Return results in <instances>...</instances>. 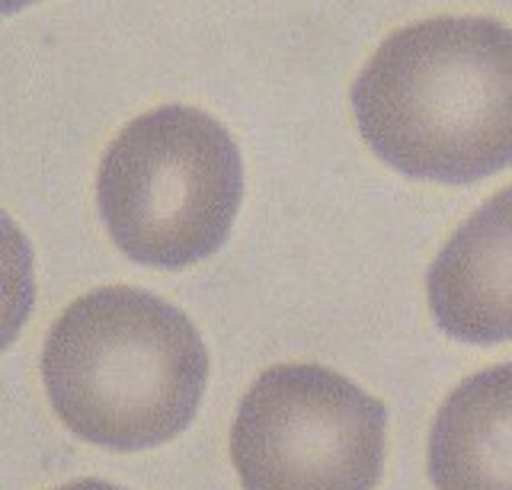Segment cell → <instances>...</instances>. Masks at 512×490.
I'll return each mask as SVG.
<instances>
[{
  "label": "cell",
  "mask_w": 512,
  "mask_h": 490,
  "mask_svg": "<svg viewBox=\"0 0 512 490\" xmlns=\"http://www.w3.org/2000/svg\"><path fill=\"white\" fill-rule=\"evenodd\" d=\"M359 132L384 164L477 183L512 164V29L432 17L397 29L352 87Z\"/></svg>",
  "instance_id": "6da1fadb"
},
{
  "label": "cell",
  "mask_w": 512,
  "mask_h": 490,
  "mask_svg": "<svg viewBox=\"0 0 512 490\" xmlns=\"http://www.w3.org/2000/svg\"><path fill=\"white\" fill-rule=\"evenodd\" d=\"M48 401L93 446L141 452L192 423L208 353L180 308L132 286L96 289L61 314L42 353Z\"/></svg>",
  "instance_id": "7a4b0ae2"
},
{
  "label": "cell",
  "mask_w": 512,
  "mask_h": 490,
  "mask_svg": "<svg viewBox=\"0 0 512 490\" xmlns=\"http://www.w3.org/2000/svg\"><path fill=\"white\" fill-rule=\"evenodd\" d=\"M244 199L231 132L196 106H157L116 135L96 177L100 215L125 257L183 270L228 241Z\"/></svg>",
  "instance_id": "3957f363"
},
{
  "label": "cell",
  "mask_w": 512,
  "mask_h": 490,
  "mask_svg": "<svg viewBox=\"0 0 512 490\" xmlns=\"http://www.w3.org/2000/svg\"><path fill=\"white\" fill-rule=\"evenodd\" d=\"M384 430V404L346 375L288 362L240 401L231 458L244 490H375Z\"/></svg>",
  "instance_id": "277c9868"
},
{
  "label": "cell",
  "mask_w": 512,
  "mask_h": 490,
  "mask_svg": "<svg viewBox=\"0 0 512 490\" xmlns=\"http://www.w3.org/2000/svg\"><path fill=\"white\" fill-rule=\"evenodd\" d=\"M426 295L448 337L512 340V186L487 199L452 234L429 270Z\"/></svg>",
  "instance_id": "5b68a950"
},
{
  "label": "cell",
  "mask_w": 512,
  "mask_h": 490,
  "mask_svg": "<svg viewBox=\"0 0 512 490\" xmlns=\"http://www.w3.org/2000/svg\"><path fill=\"white\" fill-rule=\"evenodd\" d=\"M436 490H512V362L448 394L429 433Z\"/></svg>",
  "instance_id": "8992f818"
},
{
  "label": "cell",
  "mask_w": 512,
  "mask_h": 490,
  "mask_svg": "<svg viewBox=\"0 0 512 490\" xmlns=\"http://www.w3.org/2000/svg\"><path fill=\"white\" fill-rule=\"evenodd\" d=\"M32 302H36L32 247L16 221L0 212V353L23 330Z\"/></svg>",
  "instance_id": "52a82bcc"
},
{
  "label": "cell",
  "mask_w": 512,
  "mask_h": 490,
  "mask_svg": "<svg viewBox=\"0 0 512 490\" xmlns=\"http://www.w3.org/2000/svg\"><path fill=\"white\" fill-rule=\"evenodd\" d=\"M55 490H125V487H116V484H106V481H93V478H87V481L61 484V487H55Z\"/></svg>",
  "instance_id": "ba28073f"
},
{
  "label": "cell",
  "mask_w": 512,
  "mask_h": 490,
  "mask_svg": "<svg viewBox=\"0 0 512 490\" xmlns=\"http://www.w3.org/2000/svg\"><path fill=\"white\" fill-rule=\"evenodd\" d=\"M32 4H39V0H0V17H10V13L26 10Z\"/></svg>",
  "instance_id": "9c48e42d"
}]
</instances>
